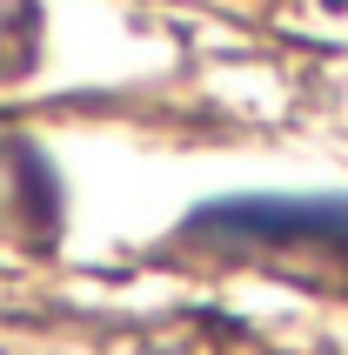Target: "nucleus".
<instances>
[{"mask_svg": "<svg viewBox=\"0 0 348 355\" xmlns=\"http://www.w3.org/2000/svg\"><path fill=\"white\" fill-rule=\"evenodd\" d=\"M194 241L234 261H275V248H308L315 275H348V201H221L194 215Z\"/></svg>", "mask_w": 348, "mask_h": 355, "instance_id": "nucleus-1", "label": "nucleus"}]
</instances>
